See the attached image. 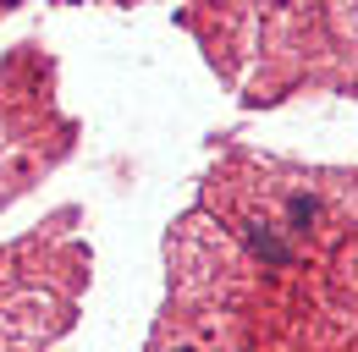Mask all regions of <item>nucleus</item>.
<instances>
[{
  "label": "nucleus",
  "mask_w": 358,
  "mask_h": 352,
  "mask_svg": "<svg viewBox=\"0 0 358 352\" xmlns=\"http://www.w3.org/2000/svg\"><path fill=\"white\" fill-rule=\"evenodd\" d=\"M243 231H248V242H254V254H259L265 264H275V270H281V264H292V248H287V242L275 237V226H270V220H248Z\"/></svg>",
  "instance_id": "1"
},
{
  "label": "nucleus",
  "mask_w": 358,
  "mask_h": 352,
  "mask_svg": "<svg viewBox=\"0 0 358 352\" xmlns=\"http://www.w3.org/2000/svg\"><path fill=\"white\" fill-rule=\"evenodd\" d=\"M287 220H292V231H309L314 220H320V204H314L309 193H292L287 198Z\"/></svg>",
  "instance_id": "2"
},
{
  "label": "nucleus",
  "mask_w": 358,
  "mask_h": 352,
  "mask_svg": "<svg viewBox=\"0 0 358 352\" xmlns=\"http://www.w3.org/2000/svg\"><path fill=\"white\" fill-rule=\"evenodd\" d=\"M177 352H193V347H177Z\"/></svg>",
  "instance_id": "3"
}]
</instances>
